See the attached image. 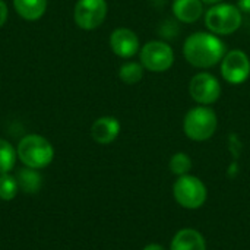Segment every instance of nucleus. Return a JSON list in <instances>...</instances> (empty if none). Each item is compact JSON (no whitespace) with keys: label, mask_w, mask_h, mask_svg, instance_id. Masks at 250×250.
<instances>
[{"label":"nucleus","mask_w":250,"mask_h":250,"mask_svg":"<svg viewBox=\"0 0 250 250\" xmlns=\"http://www.w3.org/2000/svg\"><path fill=\"white\" fill-rule=\"evenodd\" d=\"M227 53L224 41L212 32H195L185 40L183 56L189 64L198 69H211L221 63Z\"/></svg>","instance_id":"f257e3e1"},{"label":"nucleus","mask_w":250,"mask_h":250,"mask_svg":"<svg viewBox=\"0 0 250 250\" xmlns=\"http://www.w3.org/2000/svg\"><path fill=\"white\" fill-rule=\"evenodd\" d=\"M18 160L29 168L41 170L51 164L54 158V148L48 139L41 135H26L16 146Z\"/></svg>","instance_id":"f03ea898"},{"label":"nucleus","mask_w":250,"mask_h":250,"mask_svg":"<svg viewBox=\"0 0 250 250\" xmlns=\"http://www.w3.org/2000/svg\"><path fill=\"white\" fill-rule=\"evenodd\" d=\"M218 127L217 113L209 105H198L190 108L183 119L185 135L195 141L204 142L214 136Z\"/></svg>","instance_id":"7ed1b4c3"},{"label":"nucleus","mask_w":250,"mask_h":250,"mask_svg":"<svg viewBox=\"0 0 250 250\" xmlns=\"http://www.w3.org/2000/svg\"><path fill=\"white\" fill-rule=\"evenodd\" d=\"M242 10L236 4H212L205 13V25L215 35L234 34L242 26Z\"/></svg>","instance_id":"20e7f679"},{"label":"nucleus","mask_w":250,"mask_h":250,"mask_svg":"<svg viewBox=\"0 0 250 250\" xmlns=\"http://www.w3.org/2000/svg\"><path fill=\"white\" fill-rule=\"evenodd\" d=\"M176 202L186 209H198L207 202L208 190L201 179L196 176L185 174L177 177L173 186Z\"/></svg>","instance_id":"39448f33"},{"label":"nucleus","mask_w":250,"mask_h":250,"mask_svg":"<svg viewBox=\"0 0 250 250\" xmlns=\"http://www.w3.org/2000/svg\"><path fill=\"white\" fill-rule=\"evenodd\" d=\"M141 63L152 73L167 72L174 63V51L164 41H149L139 50Z\"/></svg>","instance_id":"423d86ee"},{"label":"nucleus","mask_w":250,"mask_h":250,"mask_svg":"<svg viewBox=\"0 0 250 250\" xmlns=\"http://www.w3.org/2000/svg\"><path fill=\"white\" fill-rule=\"evenodd\" d=\"M223 88L218 78L209 72L196 73L189 82V94L199 105H211L221 97Z\"/></svg>","instance_id":"0eeeda50"},{"label":"nucleus","mask_w":250,"mask_h":250,"mask_svg":"<svg viewBox=\"0 0 250 250\" xmlns=\"http://www.w3.org/2000/svg\"><path fill=\"white\" fill-rule=\"evenodd\" d=\"M107 1L105 0H78L73 10L75 22L85 31H92L101 26L107 18Z\"/></svg>","instance_id":"6e6552de"},{"label":"nucleus","mask_w":250,"mask_h":250,"mask_svg":"<svg viewBox=\"0 0 250 250\" xmlns=\"http://www.w3.org/2000/svg\"><path fill=\"white\" fill-rule=\"evenodd\" d=\"M221 75L230 85L245 83L250 76V59L243 50H230L221 60Z\"/></svg>","instance_id":"1a4fd4ad"},{"label":"nucleus","mask_w":250,"mask_h":250,"mask_svg":"<svg viewBox=\"0 0 250 250\" xmlns=\"http://www.w3.org/2000/svg\"><path fill=\"white\" fill-rule=\"evenodd\" d=\"M110 48L116 56L122 59H130L141 50V42L136 32L132 29L117 28L110 35Z\"/></svg>","instance_id":"9d476101"},{"label":"nucleus","mask_w":250,"mask_h":250,"mask_svg":"<svg viewBox=\"0 0 250 250\" xmlns=\"http://www.w3.org/2000/svg\"><path fill=\"white\" fill-rule=\"evenodd\" d=\"M120 133V122L113 116L97 119L91 126V136L100 145H108L117 139Z\"/></svg>","instance_id":"9b49d317"},{"label":"nucleus","mask_w":250,"mask_h":250,"mask_svg":"<svg viewBox=\"0 0 250 250\" xmlns=\"http://www.w3.org/2000/svg\"><path fill=\"white\" fill-rule=\"evenodd\" d=\"M170 250H207V242L198 230L183 229L174 234Z\"/></svg>","instance_id":"f8f14e48"},{"label":"nucleus","mask_w":250,"mask_h":250,"mask_svg":"<svg viewBox=\"0 0 250 250\" xmlns=\"http://www.w3.org/2000/svg\"><path fill=\"white\" fill-rule=\"evenodd\" d=\"M171 10L177 21L183 23H193L204 15V3L201 0H174Z\"/></svg>","instance_id":"ddd939ff"},{"label":"nucleus","mask_w":250,"mask_h":250,"mask_svg":"<svg viewBox=\"0 0 250 250\" xmlns=\"http://www.w3.org/2000/svg\"><path fill=\"white\" fill-rule=\"evenodd\" d=\"M16 13L25 21L40 19L47 9V0H13Z\"/></svg>","instance_id":"4468645a"},{"label":"nucleus","mask_w":250,"mask_h":250,"mask_svg":"<svg viewBox=\"0 0 250 250\" xmlns=\"http://www.w3.org/2000/svg\"><path fill=\"white\" fill-rule=\"evenodd\" d=\"M15 177L18 182L19 190H22L28 195H34L41 189L42 179H41V174L38 173V170H35V168L23 167L15 174Z\"/></svg>","instance_id":"2eb2a0df"},{"label":"nucleus","mask_w":250,"mask_h":250,"mask_svg":"<svg viewBox=\"0 0 250 250\" xmlns=\"http://www.w3.org/2000/svg\"><path fill=\"white\" fill-rule=\"evenodd\" d=\"M145 67L141 62H126L119 69V78L126 85H136L144 78Z\"/></svg>","instance_id":"dca6fc26"},{"label":"nucleus","mask_w":250,"mask_h":250,"mask_svg":"<svg viewBox=\"0 0 250 250\" xmlns=\"http://www.w3.org/2000/svg\"><path fill=\"white\" fill-rule=\"evenodd\" d=\"M16 149L12 146L10 142L0 138V174L10 173L16 163Z\"/></svg>","instance_id":"f3484780"},{"label":"nucleus","mask_w":250,"mask_h":250,"mask_svg":"<svg viewBox=\"0 0 250 250\" xmlns=\"http://www.w3.org/2000/svg\"><path fill=\"white\" fill-rule=\"evenodd\" d=\"M170 171L173 174H176L177 177L189 174L190 168H192V160L186 152H176L168 163Z\"/></svg>","instance_id":"a211bd4d"},{"label":"nucleus","mask_w":250,"mask_h":250,"mask_svg":"<svg viewBox=\"0 0 250 250\" xmlns=\"http://www.w3.org/2000/svg\"><path fill=\"white\" fill-rule=\"evenodd\" d=\"M19 192V186L16 177L10 173L0 174V199L1 201H12L16 198Z\"/></svg>","instance_id":"6ab92c4d"},{"label":"nucleus","mask_w":250,"mask_h":250,"mask_svg":"<svg viewBox=\"0 0 250 250\" xmlns=\"http://www.w3.org/2000/svg\"><path fill=\"white\" fill-rule=\"evenodd\" d=\"M7 15H9V10H7V4L0 0V28L6 23L7 21Z\"/></svg>","instance_id":"aec40b11"},{"label":"nucleus","mask_w":250,"mask_h":250,"mask_svg":"<svg viewBox=\"0 0 250 250\" xmlns=\"http://www.w3.org/2000/svg\"><path fill=\"white\" fill-rule=\"evenodd\" d=\"M237 7L245 13H250V0H237Z\"/></svg>","instance_id":"412c9836"},{"label":"nucleus","mask_w":250,"mask_h":250,"mask_svg":"<svg viewBox=\"0 0 250 250\" xmlns=\"http://www.w3.org/2000/svg\"><path fill=\"white\" fill-rule=\"evenodd\" d=\"M142 250H167L164 246H161V245H157V243H151V245H148V246H145Z\"/></svg>","instance_id":"4be33fe9"},{"label":"nucleus","mask_w":250,"mask_h":250,"mask_svg":"<svg viewBox=\"0 0 250 250\" xmlns=\"http://www.w3.org/2000/svg\"><path fill=\"white\" fill-rule=\"evenodd\" d=\"M204 4H218V3H223V0H201Z\"/></svg>","instance_id":"5701e85b"}]
</instances>
